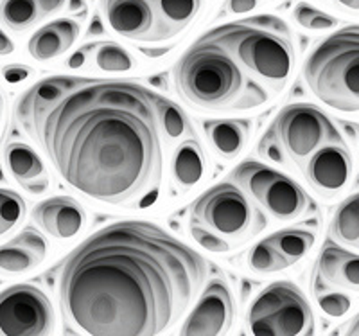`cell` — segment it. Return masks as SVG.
<instances>
[{
  "label": "cell",
  "mask_w": 359,
  "mask_h": 336,
  "mask_svg": "<svg viewBox=\"0 0 359 336\" xmlns=\"http://www.w3.org/2000/svg\"><path fill=\"white\" fill-rule=\"evenodd\" d=\"M160 98L128 79L50 76L18 98L15 119L67 185L144 209L163 178Z\"/></svg>",
  "instance_id": "obj_1"
},
{
  "label": "cell",
  "mask_w": 359,
  "mask_h": 336,
  "mask_svg": "<svg viewBox=\"0 0 359 336\" xmlns=\"http://www.w3.org/2000/svg\"><path fill=\"white\" fill-rule=\"evenodd\" d=\"M203 255L160 225L117 222L79 243L60 270V306L90 336L171 331L203 288Z\"/></svg>",
  "instance_id": "obj_2"
},
{
  "label": "cell",
  "mask_w": 359,
  "mask_h": 336,
  "mask_svg": "<svg viewBox=\"0 0 359 336\" xmlns=\"http://www.w3.org/2000/svg\"><path fill=\"white\" fill-rule=\"evenodd\" d=\"M175 85L185 101L210 112L257 110L273 98L207 31L176 62Z\"/></svg>",
  "instance_id": "obj_3"
},
{
  "label": "cell",
  "mask_w": 359,
  "mask_h": 336,
  "mask_svg": "<svg viewBox=\"0 0 359 336\" xmlns=\"http://www.w3.org/2000/svg\"><path fill=\"white\" fill-rule=\"evenodd\" d=\"M219 41L248 74L271 94L286 88L294 69V41L291 29L275 15H257L226 22L207 31Z\"/></svg>",
  "instance_id": "obj_4"
},
{
  "label": "cell",
  "mask_w": 359,
  "mask_h": 336,
  "mask_svg": "<svg viewBox=\"0 0 359 336\" xmlns=\"http://www.w3.org/2000/svg\"><path fill=\"white\" fill-rule=\"evenodd\" d=\"M311 94L341 114L359 112V25L329 34L311 51L302 67Z\"/></svg>",
  "instance_id": "obj_5"
},
{
  "label": "cell",
  "mask_w": 359,
  "mask_h": 336,
  "mask_svg": "<svg viewBox=\"0 0 359 336\" xmlns=\"http://www.w3.org/2000/svg\"><path fill=\"white\" fill-rule=\"evenodd\" d=\"M99 8L111 31L123 38L165 43L196 20L203 0H101Z\"/></svg>",
  "instance_id": "obj_6"
},
{
  "label": "cell",
  "mask_w": 359,
  "mask_h": 336,
  "mask_svg": "<svg viewBox=\"0 0 359 336\" xmlns=\"http://www.w3.org/2000/svg\"><path fill=\"white\" fill-rule=\"evenodd\" d=\"M246 325L255 336H307L314 332V315L297 284L277 281L252 300Z\"/></svg>",
  "instance_id": "obj_7"
},
{
  "label": "cell",
  "mask_w": 359,
  "mask_h": 336,
  "mask_svg": "<svg viewBox=\"0 0 359 336\" xmlns=\"http://www.w3.org/2000/svg\"><path fill=\"white\" fill-rule=\"evenodd\" d=\"M192 220L203 223L223 238L245 239L262 227V217L236 182H221L192 201Z\"/></svg>",
  "instance_id": "obj_8"
},
{
  "label": "cell",
  "mask_w": 359,
  "mask_h": 336,
  "mask_svg": "<svg viewBox=\"0 0 359 336\" xmlns=\"http://www.w3.org/2000/svg\"><path fill=\"white\" fill-rule=\"evenodd\" d=\"M239 187L278 222H293L306 214L309 198L293 178L257 160H245L232 173Z\"/></svg>",
  "instance_id": "obj_9"
},
{
  "label": "cell",
  "mask_w": 359,
  "mask_h": 336,
  "mask_svg": "<svg viewBox=\"0 0 359 336\" xmlns=\"http://www.w3.org/2000/svg\"><path fill=\"white\" fill-rule=\"evenodd\" d=\"M280 140L287 159L304 166L313 153L325 144L343 142L338 128L313 105L294 103L282 108L271 126Z\"/></svg>",
  "instance_id": "obj_10"
},
{
  "label": "cell",
  "mask_w": 359,
  "mask_h": 336,
  "mask_svg": "<svg viewBox=\"0 0 359 336\" xmlns=\"http://www.w3.org/2000/svg\"><path fill=\"white\" fill-rule=\"evenodd\" d=\"M54 325L53 304L40 288L15 284L0 291V336H47Z\"/></svg>",
  "instance_id": "obj_11"
},
{
  "label": "cell",
  "mask_w": 359,
  "mask_h": 336,
  "mask_svg": "<svg viewBox=\"0 0 359 336\" xmlns=\"http://www.w3.org/2000/svg\"><path fill=\"white\" fill-rule=\"evenodd\" d=\"M233 324V297L229 283L216 277L201 291L184 325L182 336H223Z\"/></svg>",
  "instance_id": "obj_12"
},
{
  "label": "cell",
  "mask_w": 359,
  "mask_h": 336,
  "mask_svg": "<svg viewBox=\"0 0 359 336\" xmlns=\"http://www.w3.org/2000/svg\"><path fill=\"white\" fill-rule=\"evenodd\" d=\"M307 182L320 196L332 198L347 187L352 178V159L345 142L325 144L304 164Z\"/></svg>",
  "instance_id": "obj_13"
},
{
  "label": "cell",
  "mask_w": 359,
  "mask_h": 336,
  "mask_svg": "<svg viewBox=\"0 0 359 336\" xmlns=\"http://www.w3.org/2000/svg\"><path fill=\"white\" fill-rule=\"evenodd\" d=\"M34 222L56 239L78 236L86 225V213L78 200L70 196H54L41 201L33 210Z\"/></svg>",
  "instance_id": "obj_14"
},
{
  "label": "cell",
  "mask_w": 359,
  "mask_h": 336,
  "mask_svg": "<svg viewBox=\"0 0 359 336\" xmlns=\"http://www.w3.org/2000/svg\"><path fill=\"white\" fill-rule=\"evenodd\" d=\"M47 255V241L38 230L25 229L18 236L0 245V274H25L40 267Z\"/></svg>",
  "instance_id": "obj_15"
},
{
  "label": "cell",
  "mask_w": 359,
  "mask_h": 336,
  "mask_svg": "<svg viewBox=\"0 0 359 336\" xmlns=\"http://www.w3.org/2000/svg\"><path fill=\"white\" fill-rule=\"evenodd\" d=\"M79 24L72 18H57L38 29L33 36L29 38L27 51L36 62H49L60 58L72 49L79 38Z\"/></svg>",
  "instance_id": "obj_16"
},
{
  "label": "cell",
  "mask_w": 359,
  "mask_h": 336,
  "mask_svg": "<svg viewBox=\"0 0 359 336\" xmlns=\"http://www.w3.org/2000/svg\"><path fill=\"white\" fill-rule=\"evenodd\" d=\"M320 277L334 286L359 293V255L345 250L343 246L327 241L316 261Z\"/></svg>",
  "instance_id": "obj_17"
},
{
  "label": "cell",
  "mask_w": 359,
  "mask_h": 336,
  "mask_svg": "<svg viewBox=\"0 0 359 336\" xmlns=\"http://www.w3.org/2000/svg\"><path fill=\"white\" fill-rule=\"evenodd\" d=\"M205 135L221 159H236L245 149L250 135L246 119H214L205 123Z\"/></svg>",
  "instance_id": "obj_18"
},
{
  "label": "cell",
  "mask_w": 359,
  "mask_h": 336,
  "mask_svg": "<svg viewBox=\"0 0 359 336\" xmlns=\"http://www.w3.org/2000/svg\"><path fill=\"white\" fill-rule=\"evenodd\" d=\"M172 177L180 189H192L205 177V153L196 139H187L172 156Z\"/></svg>",
  "instance_id": "obj_19"
},
{
  "label": "cell",
  "mask_w": 359,
  "mask_h": 336,
  "mask_svg": "<svg viewBox=\"0 0 359 336\" xmlns=\"http://www.w3.org/2000/svg\"><path fill=\"white\" fill-rule=\"evenodd\" d=\"M6 164H8L9 173L17 182L22 185L25 182H31L38 177H43L45 168L38 153L34 152L31 146L22 142H11L8 144V148L4 152Z\"/></svg>",
  "instance_id": "obj_20"
},
{
  "label": "cell",
  "mask_w": 359,
  "mask_h": 336,
  "mask_svg": "<svg viewBox=\"0 0 359 336\" xmlns=\"http://www.w3.org/2000/svg\"><path fill=\"white\" fill-rule=\"evenodd\" d=\"M331 236L341 245L359 250V193L339 203L332 216Z\"/></svg>",
  "instance_id": "obj_21"
},
{
  "label": "cell",
  "mask_w": 359,
  "mask_h": 336,
  "mask_svg": "<svg viewBox=\"0 0 359 336\" xmlns=\"http://www.w3.org/2000/svg\"><path fill=\"white\" fill-rule=\"evenodd\" d=\"M47 18L38 0H2L0 2V20L11 31H27L38 22Z\"/></svg>",
  "instance_id": "obj_22"
},
{
  "label": "cell",
  "mask_w": 359,
  "mask_h": 336,
  "mask_svg": "<svg viewBox=\"0 0 359 336\" xmlns=\"http://www.w3.org/2000/svg\"><path fill=\"white\" fill-rule=\"evenodd\" d=\"M266 239L286 257L290 267H293L309 254V250L314 246V241H316V236L309 230L286 229L271 234Z\"/></svg>",
  "instance_id": "obj_23"
},
{
  "label": "cell",
  "mask_w": 359,
  "mask_h": 336,
  "mask_svg": "<svg viewBox=\"0 0 359 336\" xmlns=\"http://www.w3.org/2000/svg\"><path fill=\"white\" fill-rule=\"evenodd\" d=\"M92 49H94V63L104 72H128L133 69L135 62L131 54L115 41H102Z\"/></svg>",
  "instance_id": "obj_24"
},
{
  "label": "cell",
  "mask_w": 359,
  "mask_h": 336,
  "mask_svg": "<svg viewBox=\"0 0 359 336\" xmlns=\"http://www.w3.org/2000/svg\"><path fill=\"white\" fill-rule=\"evenodd\" d=\"M248 267L257 274H277L290 268V262L268 239H264L248 252Z\"/></svg>",
  "instance_id": "obj_25"
},
{
  "label": "cell",
  "mask_w": 359,
  "mask_h": 336,
  "mask_svg": "<svg viewBox=\"0 0 359 336\" xmlns=\"http://www.w3.org/2000/svg\"><path fill=\"white\" fill-rule=\"evenodd\" d=\"M160 119H162L163 133L171 140L182 139V137L192 133L187 114L178 105L165 98H160Z\"/></svg>",
  "instance_id": "obj_26"
},
{
  "label": "cell",
  "mask_w": 359,
  "mask_h": 336,
  "mask_svg": "<svg viewBox=\"0 0 359 336\" xmlns=\"http://www.w3.org/2000/svg\"><path fill=\"white\" fill-rule=\"evenodd\" d=\"M25 216V201L11 189H0V238L11 232Z\"/></svg>",
  "instance_id": "obj_27"
},
{
  "label": "cell",
  "mask_w": 359,
  "mask_h": 336,
  "mask_svg": "<svg viewBox=\"0 0 359 336\" xmlns=\"http://www.w3.org/2000/svg\"><path fill=\"white\" fill-rule=\"evenodd\" d=\"M293 20L298 25H302L304 29H309V31H327V29H332L338 25V18L329 15V13L313 8L307 2H300L294 8Z\"/></svg>",
  "instance_id": "obj_28"
},
{
  "label": "cell",
  "mask_w": 359,
  "mask_h": 336,
  "mask_svg": "<svg viewBox=\"0 0 359 336\" xmlns=\"http://www.w3.org/2000/svg\"><path fill=\"white\" fill-rule=\"evenodd\" d=\"M189 230H191V236L203 246L205 250L214 252V254H224V252L230 250L229 241L219 236L217 232L210 230L208 227H205L203 223L192 220L191 225H189Z\"/></svg>",
  "instance_id": "obj_29"
},
{
  "label": "cell",
  "mask_w": 359,
  "mask_h": 336,
  "mask_svg": "<svg viewBox=\"0 0 359 336\" xmlns=\"http://www.w3.org/2000/svg\"><path fill=\"white\" fill-rule=\"evenodd\" d=\"M259 153H261L264 159H268L269 162H275V164H287V162H290V159H287L286 152L282 148L280 140H278L273 128H271L268 133H264V137H262L261 142H259Z\"/></svg>",
  "instance_id": "obj_30"
},
{
  "label": "cell",
  "mask_w": 359,
  "mask_h": 336,
  "mask_svg": "<svg viewBox=\"0 0 359 336\" xmlns=\"http://www.w3.org/2000/svg\"><path fill=\"white\" fill-rule=\"evenodd\" d=\"M318 304L320 309L332 318H339L352 308L351 297H347L345 293H327V295L318 297Z\"/></svg>",
  "instance_id": "obj_31"
},
{
  "label": "cell",
  "mask_w": 359,
  "mask_h": 336,
  "mask_svg": "<svg viewBox=\"0 0 359 336\" xmlns=\"http://www.w3.org/2000/svg\"><path fill=\"white\" fill-rule=\"evenodd\" d=\"M2 76H4V79L8 83H11V85H17V83L25 81V79L31 76V69H29V67H24V65H9L2 70Z\"/></svg>",
  "instance_id": "obj_32"
},
{
  "label": "cell",
  "mask_w": 359,
  "mask_h": 336,
  "mask_svg": "<svg viewBox=\"0 0 359 336\" xmlns=\"http://www.w3.org/2000/svg\"><path fill=\"white\" fill-rule=\"evenodd\" d=\"M257 8V0H226V11L232 15H245Z\"/></svg>",
  "instance_id": "obj_33"
},
{
  "label": "cell",
  "mask_w": 359,
  "mask_h": 336,
  "mask_svg": "<svg viewBox=\"0 0 359 336\" xmlns=\"http://www.w3.org/2000/svg\"><path fill=\"white\" fill-rule=\"evenodd\" d=\"M22 187H24L25 191L31 194H40V193H45V191H47V187H49V180H47L43 175V177H38L31 182H25Z\"/></svg>",
  "instance_id": "obj_34"
},
{
  "label": "cell",
  "mask_w": 359,
  "mask_h": 336,
  "mask_svg": "<svg viewBox=\"0 0 359 336\" xmlns=\"http://www.w3.org/2000/svg\"><path fill=\"white\" fill-rule=\"evenodd\" d=\"M38 2H40L41 9H43L47 17H50V15H54L57 11H62L67 4V0H38Z\"/></svg>",
  "instance_id": "obj_35"
},
{
  "label": "cell",
  "mask_w": 359,
  "mask_h": 336,
  "mask_svg": "<svg viewBox=\"0 0 359 336\" xmlns=\"http://www.w3.org/2000/svg\"><path fill=\"white\" fill-rule=\"evenodd\" d=\"M13 51H15V46H13L11 38L0 29V56H9Z\"/></svg>",
  "instance_id": "obj_36"
},
{
  "label": "cell",
  "mask_w": 359,
  "mask_h": 336,
  "mask_svg": "<svg viewBox=\"0 0 359 336\" xmlns=\"http://www.w3.org/2000/svg\"><path fill=\"white\" fill-rule=\"evenodd\" d=\"M85 62H86V51L81 49V51H78V53H74L72 56H70L69 67H70V69H79V67L85 65Z\"/></svg>",
  "instance_id": "obj_37"
},
{
  "label": "cell",
  "mask_w": 359,
  "mask_h": 336,
  "mask_svg": "<svg viewBox=\"0 0 359 336\" xmlns=\"http://www.w3.org/2000/svg\"><path fill=\"white\" fill-rule=\"evenodd\" d=\"M345 332H347V335H359V313L348 320L347 328H345Z\"/></svg>",
  "instance_id": "obj_38"
},
{
  "label": "cell",
  "mask_w": 359,
  "mask_h": 336,
  "mask_svg": "<svg viewBox=\"0 0 359 336\" xmlns=\"http://www.w3.org/2000/svg\"><path fill=\"white\" fill-rule=\"evenodd\" d=\"M343 8L351 9V11H359V0H336Z\"/></svg>",
  "instance_id": "obj_39"
},
{
  "label": "cell",
  "mask_w": 359,
  "mask_h": 336,
  "mask_svg": "<svg viewBox=\"0 0 359 336\" xmlns=\"http://www.w3.org/2000/svg\"><path fill=\"white\" fill-rule=\"evenodd\" d=\"M102 33H104V29H102L101 20H97V18H95V20L90 24L88 34H102Z\"/></svg>",
  "instance_id": "obj_40"
},
{
  "label": "cell",
  "mask_w": 359,
  "mask_h": 336,
  "mask_svg": "<svg viewBox=\"0 0 359 336\" xmlns=\"http://www.w3.org/2000/svg\"><path fill=\"white\" fill-rule=\"evenodd\" d=\"M83 8H85V0H72V2H70V9H72V11H78V9Z\"/></svg>",
  "instance_id": "obj_41"
},
{
  "label": "cell",
  "mask_w": 359,
  "mask_h": 336,
  "mask_svg": "<svg viewBox=\"0 0 359 336\" xmlns=\"http://www.w3.org/2000/svg\"><path fill=\"white\" fill-rule=\"evenodd\" d=\"M4 180V171H2V168H0V182Z\"/></svg>",
  "instance_id": "obj_42"
},
{
  "label": "cell",
  "mask_w": 359,
  "mask_h": 336,
  "mask_svg": "<svg viewBox=\"0 0 359 336\" xmlns=\"http://www.w3.org/2000/svg\"><path fill=\"white\" fill-rule=\"evenodd\" d=\"M0 107H2V98H0Z\"/></svg>",
  "instance_id": "obj_43"
}]
</instances>
